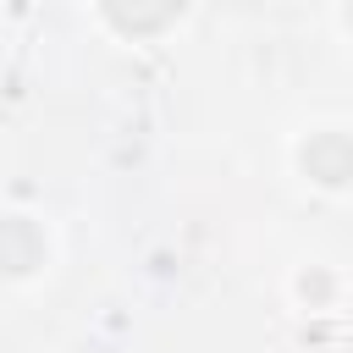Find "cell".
<instances>
[{"label": "cell", "instance_id": "2", "mask_svg": "<svg viewBox=\"0 0 353 353\" xmlns=\"http://www.w3.org/2000/svg\"><path fill=\"white\" fill-rule=\"evenodd\" d=\"M33 259H39L33 232H28V226H0V265H6V270H28Z\"/></svg>", "mask_w": 353, "mask_h": 353}, {"label": "cell", "instance_id": "1", "mask_svg": "<svg viewBox=\"0 0 353 353\" xmlns=\"http://www.w3.org/2000/svg\"><path fill=\"white\" fill-rule=\"evenodd\" d=\"M105 11H110V22H116V28L149 33V28H160V22L176 11V0H105Z\"/></svg>", "mask_w": 353, "mask_h": 353}]
</instances>
